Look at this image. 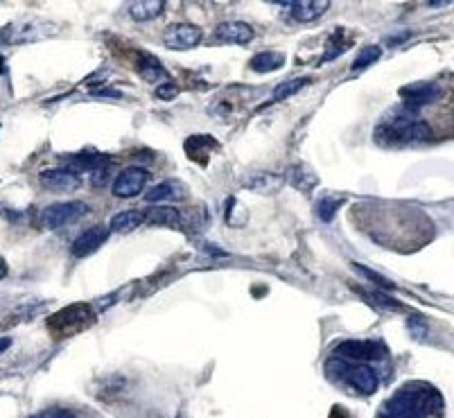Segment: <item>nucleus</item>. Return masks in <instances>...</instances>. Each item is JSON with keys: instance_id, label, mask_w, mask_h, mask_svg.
Segmentation results:
<instances>
[{"instance_id": "obj_21", "label": "nucleus", "mask_w": 454, "mask_h": 418, "mask_svg": "<svg viewBox=\"0 0 454 418\" xmlns=\"http://www.w3.org/2000/svg\"><path fill=\"white\" fill-rule=\"evenodd\" d=\"M179 197V190H176V183L174 181H163V183H156L154 188L147 190L145 195V201L150 206H158L160 201H172Z\"/></svg>"}, {"instance_id": "obj_30", "label": "nucleus", "mask_w": 454, "mask_h": 418, "mask_svg": "<svg viewBox=\"0 0 454 418\" xmlns=\"http://www.w3.org/2000/svg\"><path fill=\"white\" fill-rule=\"evenodd\" d=\"M407 326H409V332H411L414 339H418V342H422V339H425L427 326H425V321H422V319H418V316H411V319L407 321Z\"/></svg>"}, {"instance_id": "obj_3", "label": "nucleus", "mask_w": 454, "mask_h": 418, "mask_svg": "<svg viewBox=\"0 0 454 418\" xmlns=\"http://www.w3.org/2000/svg\"><path fill=\"white\" fill-rule=\"evenodd\" d=\"M326 373L333 378V380L346 382L350 389H355L357 393H364V396H371L380 386L378 375H375V371L368 367V364H350L346 360H330L326 364Z\"/></svg>"}, {"instance_id": "obj_27", "label": "nucleus", "mask_w": 454, "mask_h": 418, "mask_svg": "<svg viewBox=\"0 0 454 418\" xmlns=\"http://www.w3.org/2000/svg\"><path fill=\"white\" fill-rule=\"evenodd\" d=\"M380 57H382V48H380V45H366V48L357 55V59L353 61V71H361V68L371 66L373 61H378Z\"/></svg>"}, {"instance_id": "obj_10", "label": "nucleus", "mask_w": 454, "mask_h": 418, "mask_svg": "<svg viewBox=\"0 0 454 418\" xmlns=\"http://www.w3.org/2000/svg\"><path fill=\"white\" fill-rule=\"evenodd\" d=\"M213 36L222 43L246 45L253 38V27L244 21H226V23H219V25L215 27Z\"/></svg>"}, {"instance_id": "obj_9", "label": "nucleus", "mask_w": 454, "mask_h": 418, "mask_svg": "<svg viewBox=\"0 0 454 418\" xmlns=\"http://www.w3.org/2000/svg\"><path fill=\"white\" fill-rule=\"evenodd\" d=\"M55 32V25L45 21H29V23H16L10 25L5 32L7 43H25V41H36V38H45L48 34Z\"/></svg>"}, {"instance_id": "obj_1", "label": "nucleus", "mask_w": 454, "mask_h": 418, "mask_svg": "<svg viewBox=\"0 0 454 418\" xmlns=\"http://www.w3.org/2000/svg\"><path fill=\"white\" fill-rule=\"evenodd\" d=\"M432 138V129L427 122L418 118V111L409 106L391 109L384 120L375 127V143L384 147H400V145H418L427 143Z\"/></svg>"}, {"instance_id": "obj_25", "label": "nucleus", "mask_w": 454, "mask_h": 418, "mask_svg": "<svg viewBox=\"0 0 454 418\" xmlns=\"http://www.w3.org/2000/svg\"><path fill=\"white\" fill-rule=\"evenodd\" d=\"M310 84V77H294V80H287L283 82L280 86L274 89V95H272V102H280V100L294 95V93H298L303 86H307Z\"/></svg>"}, {"instance_id": "obj_6", "label": "nucleus", "mask_w": 454, "mask_h": 418, "mask_svg": "<svg viewBox=\"0 0 454 418\" xmlns=\"http://www.w3.org/2000/svg\"><path fill=\"white\" fill-rule=\"evenodd\" d=\"M337 355L346 362H373L387 355V346L382 342H364V339H350L337 346Z\"/></svg>"}, {"instance_id": "obj_16", "label": "nucleus", "mask_w": 454, "mask_h": 418, "mask_svg": "<svg viewBox=\"0 0 454 418\" xmlns=\"http://www.w3.org/2000/svg\"><path fill=\"white\" fill-rule=\"evenodd\" d=\"M143 220L147 224H160V227H181V213L172 206H150L143 213Z\"/></svg>"}, {"instance_id": "obj_26", "label": "nucleus", "mask_w": 454, "mask_h": 418, "mask_svg": "<svg viewBox=\"0 0 454 418\" xmlns=\"http://www.w3.org/2000/svg\"><path fill=\"white\" fill-rule=\"evenodd\" d=\"M342 204H344V199H337V197H323L319 204H317V215H319V220H323V222H333L335 220V215H337V211L342 208Z\"/></svg>"}, {"instance_id": "obj_29", "label": "nucleus", "mask_w": 454, "mask_h": 418, "mask_svg": "<svg viewBox=\"0 0 454 418\" xmlns=\"http://www.w3.org/2000/svg\"><path fill=\"white\" fill-rule=\"evenodd\" d=\"M355 269L359 274H364V278H368V281H373L378 288L382 290V288H387V290H394V283L391 281H387L384 276H380V274H375L373 269H368V267H361V265H355Z\"/></svg>"}, {"instance_id": "obj_22", "label": "nucleus", "mask_w": 454, "mask_h": 418, "mask_svg": "<svg viewBox=\"0 0 454 418\" xmlns=\"http://www.w3.org/2000/svg\"><path fill=\"white\" fill-rule=\"evenodd\" d=\"M285 66V57L280 52H260L251 59V68L256 73H272Z\"/></svg>"}, {"instance_id": "obj_18", "label": "nucleus", "mask_w": 454, "mask_h": 418, "mask_svg": "<svg viewBox=\"0 0 454 418\" xmlns=\"http://www.w3.org/2000/svg\"><path fill=\"white\" fill-rule=\"evenodd\" d=\"M163 10H165V3H160V0H138V3L129 5V16L136 23H145V21H154L156 16H160Z\"/></svg>"}, {"instance_id": "obj_20", "label": "nucleus", "mask_w": 454, "mask_h": 418, "mask_svg": "<svg viewBox=\"0 0 454 418\" xmlns=\"http://www.w3.org/2000/svg\"><path fill=\"white\" fill-rule=\"evenodd\" d=\"M361 297H364L368 303L375 305L378 310H389V312H398V310H403V303H398L396 299H391L387 292L382 290H371V288H355Z\"/></svg>"}, {"instance_id": "obj_8", "label": "nucleus", "mask_w": 454, "mask_h": 418, "mask_svg": "<svg viewBox=\"0 0 454 418\" xmlns=\"http://www.w3.org/2000/svg\"><path fill=\"white\" fill-rule=\"evenodd\" d=\"M204 32L199 25L192 23H172L163 32V45L170 50H190L197 43H202Z\"/></svg>"}, {"instance_id": "obj_36", "label": "nucleus", "mask_w": 454, "mask_h": 418, "mask_svg": "<svg viewBox=\"0 0 454 418\" xmlns=\"http://www.w3.org/2000/svg\"><path fill=\"white\" fill-rule=\"evenodd\" d=\"M5 71H7V66H5V59H3V57H0V75H3Z\"/></svg>"}, {"instance_id": "obj_34", "label": "nucleus", "mask_w": 454, "mask_h": 418, "mask_svg": "<svg viewBox=\"0 0 454 418\" xmlns=\"http://www.w3.org/2000/svg\"><path fill=\"white\" fill-rule=\"evenodd\" d=\"M10 346H12V339H10V337H0V353H5Z\"/></svg>"}, {"instance_id": "obj_17", "label": "nucleus", "mask_w": 454, "mask_h": 418, "mask_svg": "<svg viewBox=\"0 0 454 418\" xmlns=\"http://www.w3.org/2000/svg\"><path fill=\"white\" fill-rule=\"evenodd\" d=\"M136 71H138V75L143 77V80H147V82L167 80V71L154 55H138Z\"/></svg>"}, {"instance_id": "obj_14", "label": "nucleus", "mask_w": 454, "mask_h": 418, "mask_svg": "<svg viewBox=\"0 0 454 418\" xmlns=\"http://www.w3.org/2000/svg\"><path fill=\"white\" fill-rule=\"evenodd\" d=\"M41 181L52 190H73L80 188V174L71 167H55V170H45L41 174Z\"/></svg>"}, {"instance_id": "obj_19", "label": "nucleus", "mask_w": 454, "mask_h": 418, "mask_svg": "<svg viewBox=\"0 0 454 418\" xmlns=\"http://www.w3.org/2000/svg\"><path fill=\"white\" fill-rule=\"evenodd\" d=\"M143 222L145 220L141 211H122L115 215V218H111L109 231L111 233H129V231H134L136 227H141Z\"/></svg>"}, {"instance_id": "obj_32", "label": "nucleus", "mask_w": 454, "mask_h": 418, "mask_svg": "<svg viewBox=\"0 0 454 418\" xmlns=\"http://www.w3.org/2000/svg\"><path fill=\"white\" fill-rule=\"evenodd\" d=\"M32 418H80V416L73 414V412H68V409H45V412L36 414Z\"/></svg>"}, {"instance_id": "obj_15", "label": "nucleus", "mask_w": 454, "mask_h": 418, "mask_svg": "<svg viewBox=\"0 0 454 418\" xmlns=\"http://www.w3.org/2000/svg\"><path fill=\"white\" fill-rule=\"evenodd\" d=\"M217 147L219 145L215 143L211 136H192L186 141V154H188V159H192L195 163L204 167L206 163H208L211 152H215Z\"/></svg>"}, {"instance_id": "obj_31", "label": "nucleus", "mask_w": 454, "mask_h": 418, "mask_svg": "<svg viewBox=\"0 0 454 418\" xmlns=\"http://www.w3.org/2000/svg\"><path fill=\"white\" fill-rule=\"evenodd\" d=\"M176 95H179V86L172 84V82H167V84H163V86L156 89V97L158 100H172Z\"/></svg>"}, {"instance_id": "obj_23", "label": "nucleus", "mask_w": 454, "mask_h": 418, "mask_svg": "<svg viewBox=\"0 0 454 418\" xmlns=\"http://www.w3.org/2000/svg\"><path fill=\"white\" fill-rule=\"evenodd\" d=\"M287 179L294 188L303 190V192H310L314 185H317V176H314L310 172V167H305V165H291Z\"/></svg>"}, {"instance_id": "obj_33", "label": "nucleus", "mask_w": 454, "mask_h": 418, "mask_svg": "<svg viewBox=\"0 0 454 418\" xmlns=\"http://www.w3.org/2000/svg\"><path fill=\"white\" fill-rule=\"evenodd\" d=\"M330 418H350V414L346 412V409L342 405H335L333 412H330Z\"/></svg>"}, {"instance_id": "obj_5", "label": "nucleus", "mask_w": 454, "mask_h": 418, "mask_svg": "<svg viewBox=\"0 0 454 418\" xmlns=\"http://www.w3.org/2000/svg\"><path fill=\"white\" fill-rule=\"evenodd\" d=\"M88 211L91 208L84 201H59V204H50L48 208H43L41 224L45 229H61L66 224L88 215Z\"/></svg>"}, {"instance_id": "obj_2", "label": "nucleus", "mask_w": 454, "mask_h": 418, "mask_svg": "<svg viewBox=\"0 0 454 418\" xmlns=\"http://www.w3.org/2000/svg\"><path fill=\"white\" fill-rule=\"evenodd\" d=\"M441 407V396L425 382H409L380 409L378 418H427Z\"/></svg>"}, {"instance_id": "obj_11", "label": "nucleus", "mask_w": 454, "mask_h": 418, "mask_svg": "<svg viewBox=\"0 0 454 418\" xmlns=\"http://www.w3.org/2000/svg\"><path fill=\"white\" fill-rule=\"evenodd\" d=\"M438 86L436 84H414V86H407L400 91V95L405 100V106H409V109L418 111L422 106L436 102L438 97Z\"/></svg>"}, {"instance_id": "obj_4", "label": "nucleus", "mask_w": 454, "mask_h": 418, "mask_svg": "<svg viewBox=\"0 0 454 418\" xmlns=\"http://www.w3.org/2000/svg\"><path fill=\"white\" fill-rule=\"evenodd\" d=\"M95 323V312L88 303H73L57 310L48 316L45 326L55 337H71L75 332H82Z\"/></svg>"}, {"instance_id": "obj_13", "label": "nucleus", "mask_w": 454, "mask_h": 418, "mask_svg": "<svg viewBox=\"0 0 454 418\" xmlns=\"http://www.w3.org/2000/svg\"><path fill=\"white\" fill-rule=\"evenodd\" d=\"M330 10V3L326 0H298V3L289 5V16L298 23H312L321 19L323 14Z\"/></svg>"}, {"instance_id": "obj_24", "label": "nucleus", "mask_w": 454, "mask_h": 418, "mask_svg": "<svg viewBox=\"0 0 454 418\" xmlns=\"http://www.w3.org/2000/svg\"><path fill=\"white\" fill-rule=\"evenodd\" d=\"M278 183H280L278 176L267 174V172H256V174H251V176H246L244 179V188L258 190V192H272V190L278 188Z\"/></svg>"}, {"instance_id": "obj_28", "label": "nucleus", "mask_w": 454, "mask_h": 418, "mask_svg": "<svg viewBox=\"0 0 454 418\" xmlns=\"http://www.w3.org/2000/svg\"><path fill=\"white\" fill-rule=\"evenodd\" d=\"M330 43H333V48L330 50H326L323 52V59H321V64H326V61H333V59H337L342 55L344 50H348L350 48V38L346 41V38H342V41H337V36H330Z\"/></svg>"}, {"instance_id": "obj_7", "label": "nucleus", "mask_w": 454, "mask_h": 418, "mask_svg": "<svg viewBox=\"0 0 454 418\" xmlns=\"http://www.w3.org/2000/svg\"><path fill=\"white\" fill-rule=\"evenodd\" d=\"M150 170L147 167H125L122 172L115 176L113 181V195L122 197V199H132L136 195H141L143 188L150 181Z\"/></svg>"}, {"instance_id": "obj_12", "label": "nucleus", "mask_w": 454, "mask_h": 418, "mask_svg": "<svg viewBox=\"0 0 454 418\" xmlns=\"http://www.w3.org/2000/svg\"><path fill=\"white\" fill-rule=\"evenodd\" d=\"M104 240H106V229H102V227L86 229V231H84V233L73 242L71 251H73L75 258H86V255H91L95 249H99V246H102Z\"/></svg>"}, {"instance_id": "obj_35", "label": "nucleus", "mask_w": 454, "mask_h": 418, "mask_svg": "<svg viewBox=\"0 0 454 418\" xmlns=\"http://www.w3.org/2000/svg\"><path fill=\"white\" fill-rule=\"evenodd\" d=\"M7 276V262L0 258V278H5Z\"/></svg>"}]
</instances>
